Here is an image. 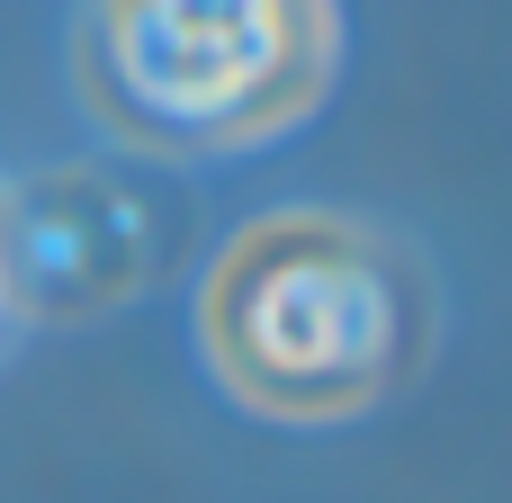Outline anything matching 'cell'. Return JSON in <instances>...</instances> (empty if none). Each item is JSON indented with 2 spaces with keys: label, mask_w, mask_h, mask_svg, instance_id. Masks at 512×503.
Wrapping results in <instances>:
<instances>
[{
  "label": "cell",
  "mask_w": 512,
  "mask_h": 503,
  "mask_svg": "<svg viewBox=\"0 0 512 503\" xmlns=\"http://www.w3.org/2000/svg\"><path fill=\"white\" fill-rule=\"evenodd\" d=\"M198 333L243 405L279 423H342L414 378L432 342V297L414 261L369 225L270 216L216 261Z\"/></svg>",
  "instance_id": "obj_1"
},
{
  "label": "cell",
  "mask_w": 512,
  "mask_h": 503,
  "mask_svg": "<svg viewBox=\"0 0 512 503\" xmlns=\"http://www.w3.org/2000/svg\"><path fill=\"white\" fill-rule=\"evenodd\" d=\"M333 72L324 0H90L81 90L135 144H261L315 108Z\"/></svg>",
  "instance_id": "obj_2"
},
{
  "label": "cell",
  "mask_w": 512,
  "mask_h": 503,
  "mask_svg": "<svg viewBox=\"0 0 512 503\" xmlns=\"http://www.w3.org/2000/svg\"><path fill=\"white\" fill-rule=\"evenodd\" d=\"M153 270V216L108 171H45L0 207V288L27 315H108Z\"/></svg>",
  "instance_id": "obj_3"
}]
</instances>
